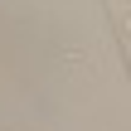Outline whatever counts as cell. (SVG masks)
<instances>
[{"mask_svg":"<svg viewBox=\"0 0 131 131\" xmlns=\"http://www.w3.org/2000/svg\"><path fill=\"white\" fill-rule=\"evenodd\" d=\"M107 15H112V29H117V44H122V58L131 73V0H107Z\"/></svg>","mask_w":131,"mask_h":131,"instance_id":"cell-1","label":"cell"}]
</instances>
